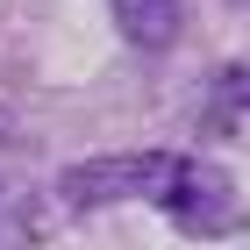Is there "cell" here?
<instances>
[{
	"label": "cell",
	"instance_id": "cell-1",
	"mask_svg": "<svg viewBox=\"0 0 250 250\" xmlns=\"http://www.w3.org/2000/svg\"><path fill=\"white\" fill-rule=\"evenodd\" d=\"M64 200L72 208H115V200H157L172 208L186 229L229 236L236 229V186L214 172L208 157H179V150H122V157H86L64 172Z\"/></svg>",
	"mask_w": 250,
	"mask_h": 250
},
{
	"label": "cell",
	"instance_id": "cell-2",
	"mask_svg": "<svg viewBox=\"0 0 250 250\" xmlns=\"http://www.w3.org/2000/svg\"><path fill=\"white\" fill-rule=\"evenodd\" d=\"M115 21L136 50H165L179 36V0H115Z\"/></svg>",
	"mask_w": 250,
	"mask_h": 250
}]
</instances>
